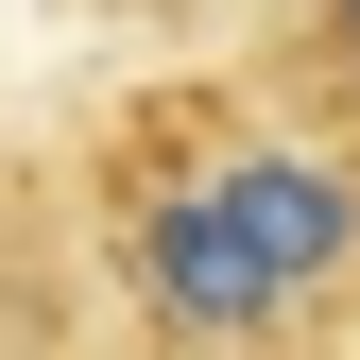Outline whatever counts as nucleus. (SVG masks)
I'll return each mask as SVG.
<instances>
[{"instance_id": "obj_1", "label": "nucleus", "mask_w": 360, "mask_h": 360, "mask_svg": "<svg viewBox=\"0 0 360 360\" xmlns=\"http://www.w3.org/2000/svg\"><path fill=\"white\" fill-rule=\"evenodd\" d=\"M120 275L206 360H275V343L360 326V138H309V120L189 138L120 206Z\"/></svg>"}, {"instance_id": "obj_2", "label": "nucleus", "mask_w": 360, "mask_h": 360, "mask_svg": "<svg viewBox=\"0 0 360 360\" xmlns=\"http://www.w3.org/2000/svg\"><path fill=\"white\" fill-rule=\"evenodd\" d=\"M275 52L309 86V138H360V0H275Z\"/></svg>"}]
</instances>
